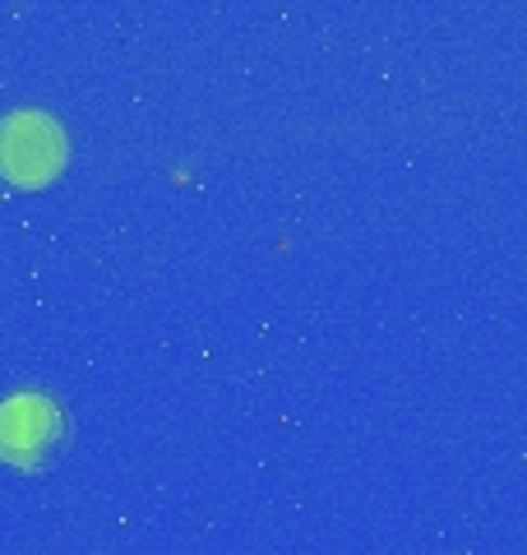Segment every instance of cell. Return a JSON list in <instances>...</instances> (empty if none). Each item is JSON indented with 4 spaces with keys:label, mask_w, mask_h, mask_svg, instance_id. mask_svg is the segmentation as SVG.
Segmentation results:
<instances>
[{
    "label": "cell",
    "mask_w": 527,
    "mask_h": 555,
    "mask_svg": "<svg viewBox=\"0 0 527 555\" xmlns=\"http://www.w3.org/2000/svg\"><path fill=\"white\" fill-rule=\"evenodd\" d=\"M65 167V134L47 112H10L0 120V177L47 185Z\"/></svg>",
    "instance_id": "1"
},
{
    "label": "cell",
    "mask_w": 527,
    "mask_h": 555,
    "mask_svg": "<svg viewBox=\"0 0 527 555\" xmlns=\"http://www.w3.org/2000/svg\"><path fill=\"white\" fill-rule=\"evenodd\" d=\"M65 440V412L47 393L24 389L0 403V459L10 467H42Z\"/></svg>",
    "instance_id": "2"
}]
</instances>
